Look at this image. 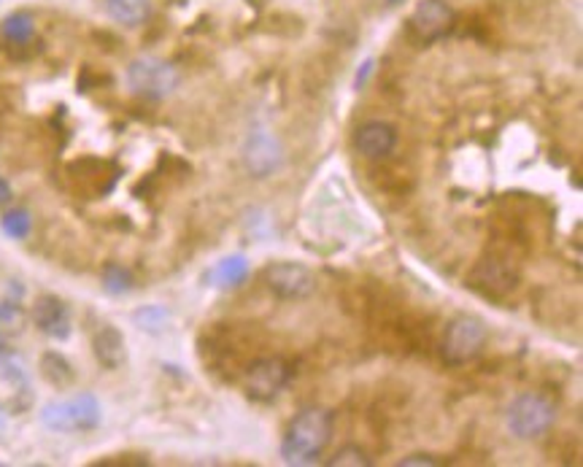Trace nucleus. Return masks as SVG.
<instances>
[{
    "label": "nucleus",
    "mask_w": 583,
    "mask_h": 467,
    "mask_svg": "<svg viewBox=\"0 0 583 467\" xmlns=\"http://www.w3.org/2000/svg\"><path fill=\"white\" fill-rule=\"evenodd\" d=\"M332 438V413L324 408H305L292 419L281 443V460L287 465H313Z\"/></svg>",
    "instance_id": "obj_1"
},
{
    "label": "nucleus",
    "mask_w": 583,
    "mask_h": 467,
    "mask_svg": "<svg viewBox=\"0 0 583 467\" xmlns=\"http://www.w3.org/2000/svg\"><path fill=\"white\" fill-rule=\"evenodd\" d=\"M486 338H489L486 324L478 316L462 313L445 324L443 340H440V357L451 368L467 365L481 354V349L486 346Z\"/></svg>",
    "instance_id": "obj_2"
},
{
    "label": "nucleus",
    "mask_w": 583,
    "mask_h": 467,
    "mask_svg": "<svg viewBox=\"0 0 583 467\" xmlns=\"http://www.w3.org/2000/svg\"><path fill=\"white\" fill-rule=\"evenodd\" d=\"M557 419V408L548 397L537 394V391H527L518 394L508 405L506 413V424L518 441H535L543 438L551 424Z\"/></svg>",
    "instance_id": "obj_3"
},
{
    "label": "nucleus",
    "mask_w": 583,
    "mask_h": 467,
    "mask_svg": "<svg viewBox=\"0 0 583 467\" xmlns=\"http://www.w3.org/2000/svg\"><path fill=\"white\" fill-rule=\"evenodd\" d=\"M41 421L55 432H84L100 424V402L92 394H76L71 400L49 402L41 411Z\"/></svg>",
    "instance_id": "obj_4"
},
{
    "label": "nucleus",
    "mask_w": 583,
    "mask_h": 467,
    "mask_svg": "<svg viewBox=\"0 0 583 467\" xmlns=\"http://www.w3.org/2000/svg\"><path fill=\"white\" fill-rule=\"evenodd\" d=\"M128 86L146 100H162L179 86V71L159 57H138L128 68Z\"/></svg>",
    "instance_id": "obj_5"
},
{
    "label": "nucleus",
    "mask_w": 583,
    "mask_h": 467,
    "mask_svg": "<svg viewBox=\"0 0 583 467\" xmlns=\"http://www.w3.org/2000/svg\"><path fill=\"white\" fill-rule=\"evenodd\" d=\"M456 25V14L445 0H422L408 16V30L419 44H435Z\"/></svg>",
    "instance_id": "obj_6"
},
{
    "label": "nucleus",
    "mask_w": 583,
    "mask_h": 467,
    "mask_svg": "<svg viewBox=\"0 0 583 467\" xmlns=\"http://www.w3.org/2000/svg\"><path fill=\"white\" fill-rule=\"evenodd\" d=\"M292 368L281 357H260L246 368V394L257 402L273 400L279 391L290 384Z\"/></svg>",
    "instance_id": "obj_7"
},
{
    "label": "nucleus",
    "mask_w": 583,
    "mask_h": 467,
    "mask_svg": "<svg viewBox=\"0 0 583 467\" xmlns=\"http://www.w3.org/2000/svg\"><path fill=\"white\" fill-rule=\"evenodd\" d=\"M265 287L281 300H302L313 295L316 279L300 262H273L265 268Z\"/></svg>",
    "instance_id": "obj_8"
},
{
    "label": "nucleus",
    "mask_w": 583,
    "mask_h": 467,
    "mask_svg": "<svg viewBox=\"0 0 583 467\" xmlns=\"http://www.w3.org/2000/svg\"><path fill=\"white\" fill-rule=\"evenodd\" d=\"M470 281H473V287L481 289L484 295L500 298V295H508L510 289H516V284H518V270L510 265L506 257H484V259L473 268Z\"/></svg>",
    "instance_id": "obj_9"
},
{
    "label": "nucleus",
    "mask_w": 583,
    "mask_h": 467,
    "mask_svg": "<svg viewBox=\"0 0 583 467\" xmlns=\"http://www.w3.org/2000/svg\"><path fill=\"white\" fill-rule=\"evenodd\" d=\"M281 144L276 141V136L265 133V130H257L249 141H246V149H243V162L246 168L257 176V178H265L271 176L279 165H281Z\"/></svg>",
    "instance_id": "obj_10"
},
{
    "label": "nucleus",
    "mask_w": 583,
    "mask_h": 467,
    "mask_svg": "<svg viewBox=\"0 0 583 467\" xmlns=\"http://www.w3.org/2000/svg\"><path fill=\"white\" fill-rule=\"evenodd\" d=\"M394 144H397L394 127L386 125V122H378V119L364 122V125L357 127V133H354V147L367 159H381V157L392 155Z\"/></svg>",
    "instance_id": "obj_11"
},
{
    "label": "nucleus",
    "mask_w": 583,
    "mask_h": 467,
    "mask_svg": "<svg viewBox=\"0 0 583 467\" xmlns=\"http://www.w3.org/2000/svg\"><path fill=\"white\" fill-rule=\"evenodd\" d=\"M33 321H36V327H38L41 332H46V335H52V338H57V340H63V338L71 335V316H68V309H66L63 300H57V298H52V295H44V298L36 300V306H33Z\"/></svg>",
    "instance_id": "obj_12"
},
{
    "label": "nucleus",
    "mask_w": 583,
    "mask_h": 467,
    "mask_svg": "<svg viewBox=\"0 0 583 467\" xmlns=\"http://www.w3.org/2000/svg\"><path fill=\"white\" fill-rule=\"evenodd\" d=\"M92 351L97 357V362L108 371H117L125 365L128 360V346H125V335L117 327H103L95 332L92 338Z\"/></svg>",
    "instance_id": "obj_13"
},
{
    "label": "nucleus",
    "mask_w": 583,
    "mask_h": 467,
    "mask_svg": "<svg viewBox=\"0 0 583 467\" xmlns=\"http://www.w3.org/2000/svg\"><path fill=\"white\" fill-rule=\"evenodd\" d=\"M106 11L114 22L125 27H136L148 19L151 3L148 0H106Z\"/></svg>",
    "instance_id": "obj_14"
},
{
    "label": "nucleus",
    "mask_w": 583,
    "mask_h": 467,
    "mask_svg": "<svg viewBox=\"0 0 583 467\" xmlns=\"http://www.w3.org/2000/svg\"><path fill=\"white\" fill-rule=\"evenodd\" d=\"M246 273H249V262L243 257H227V259H221L217 268L211 270L209 279L217 287H238L246 279Z\"/></svg>",
    "instance_id": "obj_15"
},
{
    "label": "nucleus",
    "mask_w": 583,
    "mask_h": 467,
    "mask_svg": "<svg viewBox=\"0 0 583 467\" xmlns=\"http://www.w3.org/2000/svg\"><path fill=\"white\" fill-rule=\"evenodd\" d=\"M36 33V25H33V16L25 14V11H16L11 16H5L3 22V36L11 41V44H27Z\"/></svg>",
    "instance_id": "obj_16"
},
{
    "label": "nucleus",
    "mask_w": 583,
    "mask_h": 467,
    "mask_svg": "<svg viewBox=\"0 0 583 467\" xmlns=\"http://www.w3.org/2000/svg\"><path fill=\"white\" fill-rule=\"evenodd\" d=\"M41 371H44V376H46L55 387H66V384H71L73 381L71 365H68L60 354H46V357L41 360Z\"/></svg>",
    "instance_id": "obj_17"
},
{
    "label": "nucleus",
    "mask_w": 583,
    "mask_h": 467,
    "mask_svg": "<svg viewBox=\"0 0 583 467\" xmlns=\"http://www.w3.org/2000/svg\"><path fill=\"white\" fill-rule=\"evenodd\" d=\"M103 284H106V289H108V292L122 295V292H128V289L133 287V276H130V270H128V268L108 265V268H106V273H103Z\"/></svg>",
    "instance_id": "obj_18"
},
{
    "label": "nucleus",
    "mask_w": 583,
    "mask_h": 467,
    "mask_svg": "<svg viewBox=\"0 0 583 467\" xmlns=\"http://www.w3.org/2000/svg\"><path fill=\"white\" fill-rule=\"evenodd\" d=\"M3 233L11 238H25L30 233V214L25 208H14L3 217Z\"/></svg>",
    "instance_id": "obj_19"
},
{
    "label": "nucleus",
    "mask_w": 583,
    "mask_h": 467,
    "mask_svg": "<svg viewBox=\"0 0 583 467\" xmlns=\"http://www.w3.org/2000/svg\"><path fill=\"white\" fill-rule=\"evenodd\" d=\"M330 467H367L370 465V460H367V454H364L360 446H343L330 462Z\"/></svg>",
    "instance_id": "obj_20"
},
{
    "label": "nucleus",
    "mask_w": 583,
    "mask_h": 467,
    "mask_svg": "<svg viewBox=\"0 0 583 467\" xmlns=\"http://www.w3.org/2000/svg\"><path fill=\"white\" fill-rule=\"evenodd\" d=\"M435 467L437 460H433L430 454H414V457H405L400 460V467Z\"/></svg>",
    "instance_id": "obj_21"
},
{
    "label": "nucleus",
    "mask_w": 583,
    "mask_h": 467,
    "mask_svg": "<svg viewBox=\"0 0 583 467\" xmlns=\"http://www.w3.org/2000/svg\"><path fill=\"white\" fill-rule=\"evenodd\" d=\"M5 203H11V187H8V181L0 176V208H3Z\"/></svg>",
    "instance_id": "obj_22"
},
{
    "label": "nucleus",
    "mask_w": 583,
    "mask_h": 467,
    "mask_svg": "<svg viewBox=\"0 0 583 467\" xmlns=\"http://www.w3.org/2000/svg\"><path fill=\"white\" fill-rule=\"evenodd\" d=\"M373 3H378L381 8H394V5H400V3H405V0H373Z\"/></svg>",
    "instance_id": "obj_23"
}]
</instances>
